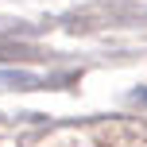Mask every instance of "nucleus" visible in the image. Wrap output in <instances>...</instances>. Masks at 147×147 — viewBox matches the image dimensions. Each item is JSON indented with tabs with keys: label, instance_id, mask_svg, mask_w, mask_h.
Wrapping results in <instances>:
<instances>
[{
	"label": "nucleus",
	"instance_id": "nucleus-1",
	"mask_svg": "<svg viewBox=\"0 0 147 147\" xmlns=\"http://www.w3.org/2000/svg\"><path fill=\"white\" fill-rule=\"evenodd\" d=\"M143 97H147V93H143Z\"/></svg>",
	"mask_w": 147,
	"mask_h": 147
}]
</instances>
